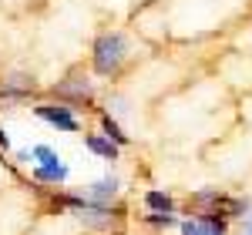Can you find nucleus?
I'll use <instances>...</instances> for the list:
<instances>
[{
  "instance_id": "0eeeda50",
  "label": "nucleus",
  "mask_w": 252,
  "mask_h": 235,
  "mask_svg": "<svg viewBox=\"0 0 252 235\" xmlns=\"http://www.w3.org/2000/svg\"><path fill=\"white\" fill-rule=\"evenodd\" d=\"M34 175H37L40 181H64V178H67V168H64V165H37Z\"/></svg>"
},
{
  "instance_id": "9d476101",
  "label": "nucleus",
  "mask_w": 252,
  "mask_h": 235,
  "mask_svg": "<svg viewBox=\"0 0 252 235\" xmlns=\"http://www.w3.org/2000/svg\"><path fill=\"white\" fill-rule=\"evenodd\" d=\"M0 148H3V151L10 148V141H7V135H3V131H0Z\"/></svg>"
},
{
  "instance_id": "f03ea898",
  "label": "nucleus",
  "mask_w": 252,
  "mask_h": 235,
  "mask_svg": "<svg viewBox=\"0 0 252 235\" xmlns=\"http://www.w3.org/2000/svg\"><path fill=\"white\" fill-rule=\"evenodd\" d=\"M37 115L44 121H51V124H58L61 131H78V118L71 115L67 108H58V104H40Z\"/></svg>"
},
{
  "instance_id": "9b49d317",
  "label": "nucleus",
  "mask_w": 252,
  "mask_h": 235,
  "mask_svg": "<svg viewBox=\"0 0 252 235\" xmlns=\"http://www.w3.org/2000/svg\"><path fill=\"white\" fill-rule=\"evenodd\" d=\"M246 229H249V235H252V215H249V225H246Z\"/></svg>"
},
{
  "instance_id": "6e6552de",
  "label": "nucleus",
  "mask_w": 252,
  "mask_h": 235,
  "mask_svg": "<svg viewBox=\"0 0 252 235\" xmlns=\"http://www.w3.org/2000/svg\"><path fill=\"white\" fill-rule=\"evenodd\" d=\"M34 158H37L40 165H61V158L54 155V151H51L47 145H37V148H34Z\"/></svg>"
},
{
  "instance_id": "20e7f679",
  "label": "nucleus",
  "mask_w": 252,
  "mask_h": 235,
  "mask_svg": "<svg viewBox=\"0 0 252 235\" xmlns=\"http://www.w3.org/2000/svg\"><path fill=\"white\" fill-rule=\"evenodd\" d=\"M81 222L84 225H91V229H111V212L108 208H91V205H84L81 208Z\"/></svg>"
},
{
  "instance_id": "423d86ee",
  "label": "nucleus",
  "mask_w": 252,
  "mask_h": 235,
  "mask_svg": "<svg viewBox=\"0 0 252 235\" xmlns=\"http://www.w3.org/2000/svg\"><path fill=\"white\" fill-rule=\"evenodd\" d=\"M145 205L152 208V212H172V198L165 195V192H145Z\"/></svg>"
},
{
  "instance_id": "1a4fd4ad",
  "label": "nucleus",
  "mask_w": 252,
  "mask_h": 235,
  "mask_svg": "<svg viewBox=\"0 0 252 235\" xmlns=\"http://www.w3.org/2000/svg\"><path fill=\"white\" fill-rule=\"evenodd\" d=\"M104 135L111 138V141H118V145H125V141H128V135H121V128H118L111 118H104Z\"/></svg>"
},
{
  "instance_id": "39448f33",
  "label": "nucleus",
  "mask_w": 252,
  "mask_h": 235,
  "mask_svg": "<svg viewBox=\"0 0 252 235\" xmlns=\"http://www.w3.org/2000/svg\"><path fill=\"white\" fill-rule=\"evenodd\" d=\"M115 195H118V178H101V181H94L88 188L91 202H108V198H115Z\"/></svg>"
},
{
  "instance_id": "f257e3e1",
  "label": "nucleus",
  "mask_w": 252,
  "mask_h": 235,
  "mask_svg": "<svg viewBox=\"0 0 252 235\" xmlns=\"http://www.w3.org/2000/svg\"><path fill=\"white\" fill-rule=\"evenodd\" d=\"M125 58V37L121 34H104L94 47V67L101 74H111Z\"/></svg>"
},
{
  "instance_id": "7ed1b4c3",
  "label": "nucleus",
  "mask_w": 252,
  "mask_h": 235,
  "mask_svg": "<svg viewBox=\"0 0 252 235\" xmlns=\"http://www.w3.org/2000/svg\"><path fill=\"white\" fill-rule=\"evenodd\" d=\"M88 148H91L94 155L108 158V161H115V158H118V141H111L108 135H88Z\"/></svg>"
}]
</instances>
